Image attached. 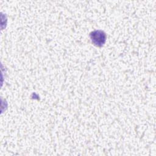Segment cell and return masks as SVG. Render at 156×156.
<instances>
[{"label":"cell","mask_w":156,"mask_h":156,"mask_svg":"<svg viewBox=\"0 0 156 156\" xmlns=\"http://www.w3.org/2000/svg\"><path fill=\"white\" fill-rule=\"evenodd\" d=\"M92 41L98 44L99 43L103 44L105 41V35L101 31H95L91 34Z\"/></svg>","instance_id":"cell-1"}]
</instances>
